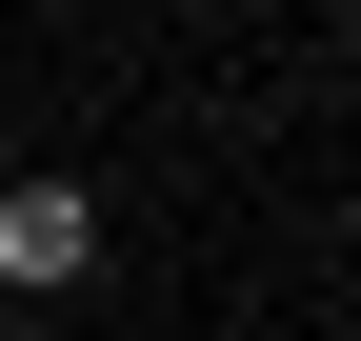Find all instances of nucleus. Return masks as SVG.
Here are the masks:
<instances>
[{"mask_svg": "<svg viewBox=\"0 0 361 341\" xmlns=\"http://www.w3.org/2000/svg\"><path fill=\"white\" fill-rule=\"evenodd\" d=\"M0 281H20V302H80V281H101V201L80 181H0Z\"/></svg>", "mask_w": 361, "mask_h": 341, "instance_id": "1", "label": "nucleus"}, {"mask_svg": "<svg viewBox=\"0 0 361 341\" xmlns=\"http://www.w3.org/2000/svg\"><path fill=\"white\" fill-rule=\"evenodd\" d=\"M0 181H20V141H0Z\"/></svg>", "mask_w": 361, "mask_h": 341, "instance_id": "2", "label": "nucleus"}]
</instances>
